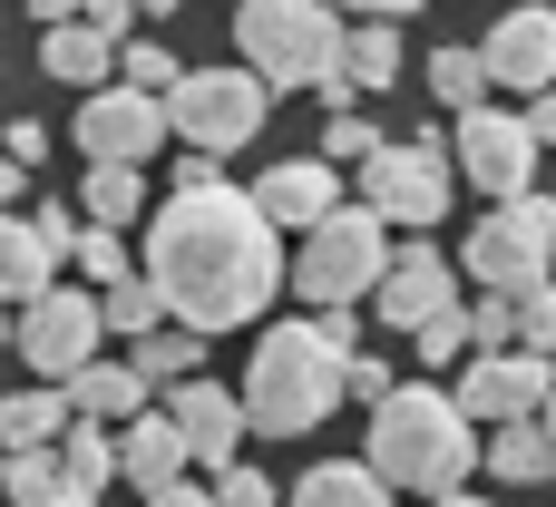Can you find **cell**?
Segmentation results:
<instances>
[{
	"label": "cell",
	"mask_w": 556,
	"mask_h": 507,
	"mask_svg": "<svg viewBox=\"0 0 556 507\" xmlns=\"http://www.w3.org/2000/svg\"><path fill=\"white\" fill-rule=\"evenodd\" d=\"M283 274H293L283 235H274V225L254 215V195H235L225 176H215V186H186V195L156 205L147 283H156L166 322H186V332L215 342V332L254 322V313L283 293Z\"/></svg>",
	"instance_id": "6da1fadb"
},
{
	"label": "cell",
	"mask_w": 556,
	"mask_h": 507,
	"mask_svg": "<svg viewBox=\"0 0 556 507\" xmlns=\"http://www.w3.org/2000/svg\"><path fill=\"white\" fill-rule=\"evenodd\" d=\"M352 352H362V322L352 313H303V322H274L254 342V371H244V430L264 440H303L323 430L352 391Z\"/></svg>",
	"instance_id": "7a4b0ae2"
},
{
	"label": "cell",
	"mask_w": 556,
	"mask_h": 507,
	"mask_svg": "<svg viewBox=\"0 0 556 507\" xmlns=\"http://www.w3.org/2000/svg\"><path fill=\"white\" fill-rule=\"evenodd\" d=\"M469 459H479V420H469L450 391L401 381V391L371 410V479H381V489H410V498H459Z\"/></svg>",
	"instance_id": "3957f363"
},
{
	"label": "cell",
	"mask_w": 556,
	"mask_h": 507,
	"mask_svg": "<svg viewBox=\"0 0 556 507\" xmlns=\"http://www.w3.org/2000/svg\"><path fill=\"white\" fill-rule=\"evenodd\" d=\"M235 39H244V59H254L264 88H323L342 68L352 20L332 0H244L235 10Z\"/></svg>",
	"instance_id": "277c9868"
},
{
	"label": "cell",
	"mask_w": 556,
	"mask_h": 507,
	"mask_svg": "<svg viewBox=\"0 0 556 507\" xmlns=\"http://www.w3.org/2000/svg\"><path fill=\"white\" fill-rule=\"evenodd\" d=\"M381 274H391V225H381L371 205L323 215V225L303 235V254H293V283H303L313 313H342V303L381 293Z\"/></svg>",
	"instance_id": "5b68a950"
},
{
	"label": "cell",
	"mask_w": 556,
	"mask_h": 507,
	"mask_svg": "<svg viewBox=\"0 0 556 507\" xmlns=\"http://www.w3.org/2000/svg\"><path fill=\"white\" fill-rule=\"evenodd\" d=\"M264 117H274V98H264L254 68H186L176 98H166V127H176L195 156H235V147H254Z\"/></svg>",
	"instance_id": "8992f818"
},
{
	"label": "cell",
	"mask_w": 556,
	"mask_h": 507,
	"mask_svg": "<svg viewBox=\"0 0 556 507\" xmlns=\"http://www.w3.org/2000/svg\"><path fill=\"white\" fill-rule=\"evenodd\" d=\"M469 283H489V293H538L556 283V205L547 195H518V205H498L479 235H469Z\"/></svg>",
	"instance_id": "52a82bcc"
},
{
	"label": "cell",
	"mask_w": 556,
	"mask_h": 507,
	"mask_svg": "<svg viewBox=\"0 0 556 507\" xmlns=\"http://www.w3.org/2000/svg\"><path fill=\"white\" fill-rule=\"evenodd\" d=\"M450 195H459L450 137H410V147H381V156L362 166V205H371L381 225H440Z\"/></svg>",
	"instance_id": "ba28073f"
},
{
	"label": "cell",
	"mask_w": 556,
	"mask_h": 507,
	"mask_svg": "<svg viewBox=\"0 0 556 507\" xmlns=\"http://www.w3.org/2000/svg\"><path fill=\"white\" fill-rule=\"evenodd\" d=\"M450 176H469V186L498 195V205L538 195V186H528V176H538V127L508 117V107H469V117L450 127Z\"/></svg>",
	"instance_id": "9c48e42d"
},
{
	"label": "cell",
	"mask_w": 556,
	"mask_h": 507,
	"mask_svg": "<svg viewBox=\"0 0 556 507\" xmlns=\"http://www.w3.org/2000/svg\"><path fill=\"white\" fill-rule=\"evenodd\" d=\"M20 362L39 371V381H78L88 362H98V342H108V322H98V293H68V283H49L29 313H20Z\"/></svg>",
	"instance_id": "30bf717a"
},
{
	"label": "cell",
	"mask_w": 556,
	"mask_h": 507,
	"mask_svg": "<svg viewBox=\"0 0 556 507\" xmlns=\"http://www.w3.org/2000/svg\"><path fill=\"white\" fill-rule=\"evenodd\" d=\"M156 137H166V98H137V88H98V98H78V147H88V166H137V156H156Z\"/></svg>",
	"instance_id": "8fae6325"
},
{
	"label": "cell",
	"mask_w": 556,
	"mask_h": 507,
	"mask_svg": "<svg viewBox=\"0 0 556 507\" xmlns=\"http://www.w3.org/2000/svg\"><path fill=\"white\" fill-rule=\"evenodd\" d=\"M371 303H381V332H430L440 313H459V274H450V254L410 244V254H391Z\"/></svg>",
	"instance_id": "7c38bea8"
},
{
	"label": "cell",
	"mask_w": 556,
	"mask_h": 507,
	"mask_svg": "<svg viewBox=\"0 0 556 507\" xmlns=\"http://www.w3.org/2000/svg\"><path fill=\"white\" fill-rule=\"evenodd\" d=\"M254 215H264L274 235H313L323 215H342V166H323V156H283L274 176H254Z\"/></svg>",
	"instance_id": "4fadbf2b"
},
{
	"label": "cell",
	"mask_w": 556,
	"mask_h": 507,
	"mask_svg": "<svg viewBox=\"0 0 556 507\" xmlns=\"http://www.w3.org/2000/svg\"><path fill=\"white\" fill-rule=\"evenodd\" d=\"M479 59H489V78H498V88L547 98V88H556V10H547V0L508 10V20L489 29V49H479Z\"/></svg>",
	"instance_id": "5bb4252c"
},
{
	"label": "cell",
	"mask_w": 556,
	"mask_h": 507,
	"mask_svg": "<svg viewBox=\"0 0 556 507\" xmlns=\"http://www.w3.org/2000/svg\"><path fill=\"white\" fill-rule=\"evenodd\" d=\"M556 401V381H547V362H528V352H489V362H469V391H459V410L469 420H538Z\"/></svg>",
	"instance_id": "9a60e30c"
},
{
	"label": "cell",
	"mask_w": 556,
	"mask_h": 507,
	"mask_svg": "<svg viewBox=\"0 0 556 507\" xmlns=\"http://www.w3.org/2000/svg\"><path fill=\"white\" fill-rule=\"evenodd\" d=\"M166 420H176L186 459H205V469H235V440H244V401H235V391H215V381H176Z\"/></svg>",
	"instance_id": "2e32d148"
},
{
	"label": "cell",
	"mask_w": 556,
	"mask_h": 507,
	"mask_svg": "<svg viewBox=\"0 0 556 507\" xmlns=\"http://www.w3.org/2000/svg\"><path fill=\"white\" fill-rule=\"evenodd\" d=\"M117 479H137L147 498L186 479V440H176V420H166V410H137V420L117 430Z\"/></svg>",
	"instance_id": "e0dca14e"
},
{
	"label": "cell",
	"mask_w": 556,
	"mask_h": 507,
	"mask_svg": "<svg viewBox=\"0 0 556 507\" xmlns=\"http://www.w3.org/2000/svg\"><path fill=\"white\" fill-rule=\"evenodd\" d=\"M39 68H49L59 88H88V98H98V88L117 78V39H98V29H49V39H39Z\"/></svg>",
	"instance_id": "ac0fdd59"
},
{
	"label": "cell",
	"mask_w": 556,
	"mask_h": 507,
	"mask_svg": "<svg viewBox=\"0 0 556 507\" xmlns=\"http://www.w3.org/2000/svg\"><path fill=\"white\" fill-rule=\"evenodd\" d=\"M49 283H59L49 244H39V235H29L20 215H0V303H10V313H29V303H39Z\"/></svg>",
	"instance_id": "d6986e66"
},
{
	"label": "cell",
	"mask_w": 556,
	"mask_h": 507,
	"mask_svg": "<svg viewBox=\"0 0 556 507\" xmlns=\"http://www.w3.org/2000/svg\"><path fill=\"white\" fill-rule=\"evenodd\" d=\"M108 479H117V440L98 420H68L59 430V498H98Z\"/></svg>",
	"instance_id": "ffe728a7"
},
{
	"label": "cell",
	"mask_w": 556,
	"mask_h": 507,
	"mask_svg": "<svg viewBox=\"0 0 556 507\" xmlns=\"http://www.w3.org/2000/svg\"><path fill=\"white\" fill-rule=\"evenodd\" d=\"M68 410H78V420H137V410H147V381H137L127 362H88V371L68 381Z\"/></svg>",
	"instance_id": "44dd1931"
},
{
	"label": "cell",
	"mask_w": 556,
	"mask_h": 507,
	"mask_svg": "<svg viewBox=\"0 0 556 507\" xmlns=\"http://www.w3.org/2000/svg\"><path fill=\"white\" fill-rule=\"evenodd\" d=\"M68 430V391H10L0 401V449H59Z\"/></svg>",
	"instance_id": "7402d4cb"
},
{
	"label": "cell",
	"mask_w": 556,
	"mask_h": 507,
	"mask_svg": "<svg viewBox=\"0 0 556 507\" xmlns=\"http://www.w3.org/2000/svg\"><path fill=\"white\" fill-rule=\"evenodd\" d=\"M293 507H391V489L371 479V459H323L313 479H293Z\"/></svg>",
	"instance_id": "603a6c76"
},
{
	"label": "cell",
	"mask_w": 556,
	"mask_h": 507,
	"mask_svg": "<svg viewBox=\"0 0 556 507\" xmlns=\"http://www.w3.org/2000/svg\"><path fill=\"white\" fill-rule=\"evenodd\" d=\"M479 459H489L508 489H538V479L556 469V440L538 430V420H508V430H489V449H479Z\"/></svg>",
	"instance_id": "cb8c5ba5"
},
{
	"label": "cell",
	"mask_w": 556,
	"mask_h": 507,
	"mask_svg": "<svg viewBox=\"0 0 556 507\" xmlns=\"http://www.w3.org/2000/svg\"><path fill=\"white\" fill-rule=\"evenodd\" d=\"M342 78H352V98H362V88H391V78H401V20H362V29L342 39Z\"/></svg>",
	"instance_id": "d4e9b609"
},
{
	"label": "cell",
	"mask_w": 556,
	"mask_h": 507,
	"mask_svg": "<svg viewBox=\"0 0 556 507\" xmlns=\"http://www.w3.org/2000/svg\"><path fill=\"white\" fill-rule=\"evenodd\" d=\"M195 362H205V332H186V322L166 332V322H156V332H137V362H127V371L176 391V381H195Z\"/></svg>",
	"instance_id": "484cf974"
},
{
	"label": "cell",
	"mask_w": 556,
	"mask_h": 507,
	"mask_svg": "<svg viewBox=\"0 0 556 507\" xmlns=\"http://www.w3.org/2000/svg\"><path fill=\"white\" fill-rule=\"evenodd\" d=\"M430 98H440L450 117H469V107L489 98V59H479V49H430Z\"/></svg>",
	"instance_id": "4316f807"
},
{
	"label": "cell",
	"mask_w": 556,
	"mask_h": 507,
	"mask_svg": "<svg viewBox=\"0 0 556 507\" xmlns=\"http://www.w3.org/2000/svg\"><path fill=\"white\" fill-rule=\"evenodd\" d=\"M78 205H88V225L117 235V225L147 205V186H137V166H88V176H78Z\"/></svg>",
	"instance_id": "83f0119b"
},
{
	"label": "cell",
	"mask_w": 556,
	"mask_h": 507,
	"mask_svg": "<svg viewBox=\"0 0 556 507\" xmlns=\"http://www.w3.org/2000/svg\"><path fill=\"white\" fill-rule=\"evenodd\" d=\"M0 498L10 507H49L59 498V449H0Z\"/></svg>",
	"instance_id": "f1b7e54d"
},
{
	"label": "cell",
	"mask_w": 556,
	"mask_h": 507,
	"mask_svg": "<svg viewBox=\"0 0 556 507\" xmlns=\"http://www.w3.org/2000/svg\"><path fill=\"white\" fill-rule=\"evenodd\" d=\"M176 49H156V39H127L117 49V88H137V98H176Z\"/></svg>",
	"instance_id": "f546056e"
},
{
	"label": "cell",
	"mask_w": 556,
	"mask_h": 507,
	"mask_svg": "<svg viewBox=\"0 0 556 507\" xmlns=\"http://www.w3.org/2000/svg\"><path fill=\"white\" fill-rule=\"evenodd\" d=\"M29 10H39L49 29H98V39H117V49H127V20H137L127 0H29Z\"/></svg>",
	"instance_id": "4dcf8cb0"
},
{
	"label": "cell",
	"mask_w": 556,
	"mask_h": 507,
	"mask_svg": "<svg viewBox=\"0 0 556 507\" xmlns=\"http://www.w3.org/2000/svg\"><path fill=\"white\" fill-rule=\"evenodd\" d=\"M98 322L137 342V332H156V322H166V303H156V283L137 274V283H117V293H98Z\"/></svg>",
	"instance_id": "1f68e13d"
},
{
	"label": "cell",
	"mask_w": 556,
	"mask_h": 507,
	"mask_svg": "<svg viewBox=\"0 0 556 507\" xmlns=\"http://www.w3.org/2000/svg\"><path fill=\"white\" fill-rule=\"evenodd\" d=\"M68 254H78V274H88L98 293H117V283H137V274H127V244H117L108 225H78V244H68Z\"/></svg>",
	"instance_id": "d6a6232c"
},
{
	"label": "cell",
	"mask_w": 556,
	"mask_h": 507,
	"mask_svg": "<svg viewBox=\"0 0 556 507\" xmlns=\"http://www.w3.org/2000/svg\"><path fill=\"white\" fill-rule=\"evenodd\" d=\"M508 313H518V352H528V362H547V352H556V283L518 293Z\"/></svg>",
	"instance_id": "836d02e7"
},
{
	"label": "cell",
	"mask_w": 556,
	"mask_h": 507,
	"mask_svg": "<svg viewBox=\"0 0 556 507\" xmlns=\"http://www.w3.org/2000/svg\"><path fill=\"white\" fill-rule=\"evenodd\" d=\"M489 352H518V313H508V293L469 303V362H489Z\"/></svg>",
	"instance_id": "e575fe53"
},
{
	"label": "cell",
	"mask_w": 556,
	"mask_h": 507,
	"mask_svg": "<svg viewBox=\"0 0 556 507\" xmlns=\"http://www.w3.org/2000/svg\"><path fill=\"white\" fill-rule=\"evenodd\" d=\"M381 156V137H371V117L352 107V117H332V137H323V166H371Z\"/></svg>",
	"instance_id": "d590c367"
},
{
	"label": "cell",
	"mask_w": 556,
	"mask_h": 507,
	"mask_svg": "<svg viewBox=\"0 0 556 507\" xmlns=\"http://www.w3.org/2000/svg\"><path fill=\"white\" fill-rule=\"evenodd\" d=\"M274 498H283V489H274L264 469H244V459H235V469H215V507H274Z\"/></svg>",
	"instance_id": "8d00e7d4"
},
{
	"label": "cell",
	"mask_w": 556,
	"mask_h": 507,
	"mask_svg": "<svg viewBox=\"0 0 556 507\" xmlns=\"http://www.w3.org/2000/svg\"><path fill=\"white\" fill-rule=\"evenodd\" d=\"M410 342H420V362L440 371V362H459V352H469V313H440V322H430V332H410Z\"/></svg>",
	"instance_id": "74e56055"
},
{
	"label": "cell",
	"mask_w": 556,
	"mask_h": 507,
	"mask_svg": "<svg viewBox=\"0 0 556 507\" xmlns=\"http://www.w3.org/2000/svg\"><path fill=\"white\" fill-rule=\"evenodd\" d=\"M29 235H39V244H49V264H59V254L78 244V215H68V205H39V215H29Z\"/></svg>",
	"instance_id": "f35d334b"
},
{
	"label": "cell",
	"mask_w": 556,
	"mask_h": 507,
	"mask_svg": "<svg viewBox=\"0 0 556 507\" xmlns=\"http://www.w3.org/2000/svg\"><path fill=\"white\" fill-rule=\"evenodd\" d=\"M342 391H352V401H371V410H381V401H391V391H401V381H391V371H381V362H371V352H352V381H342Z\"/></svg>",
	"instance_id": "ab89813d"
},
{
	"label": "cell",
	"mask_w": 556,
	"mask_h": 507,
	"mask_svg": "<svg viewBox=\"0 0 556 507\" xmlns=\"http://www.w3.org/2000/svg\"><path fill=\"white\" fill-rule=\"evenodd\" d=\"M39 147H49V127H39V117H20V127L0 137V156H10V166H39Z\"/></svg>",
	"instance_id": "60d3db41"
},
{
	"label": "cell",
	"mask_w": 556,
	"mask_h": 507,
	"mask_svg": "<svg viewBox=\"0 0 556 507\" xmlns=\"http://www.w3.org/2000/svg\"><path fill=\"white\" fill-rule=\"evenodd\" d=\"M147 507H215V489H186V479H176V489H156Z\"/></svg>",
	"instance_id": "b9f144b4"
},
{
	"label": "cell",
	"mask_w": 556,
	"mask_h": 507,
	"mask_svg": "<svg viewBox=\"0 0 556 507\" xmlns=\"http://www.w3.org/2000/svg\"><path fill=\"white\" fill-rule=\"evenodd\" d=\"M528 127H538V147H556V88L538 98V107H528Z\"/></svg>",
	"instance_id": "7bdbcfd3"
},
{
	"label": "cell",
	"mask_w": 556,
	"mask_h": 507,
	"mask_svg": "<svg viewBox=\"0 0 556 507\" xmlns=\"http://www.w3.org/2000/svg\"><path fill=\"white\" fill-rule=\"evenodd\" d=\"M20 186H29V166H10V156H0V215L20 205Z\"/></svg>",
	"instance_id": "ee69618b"
},
{
	"label": "cell",
	"mask_w": 556,
	"mask_h": 507,
	"mask_svg": "<svg viewBox=\"0 0 556 507\" xmlns=\"http://www.w3.org/2000/svg\"><path fill=\"white\" fill-rule=\"evenodd\" d=\"M332 10H371V20H401V10H420V0H332Z\"/></svg>",
	"instance_id": "f6af8a7d"
},
{
	"label": "cell",
	"mask_w": 556,
	"mask_h": 507,
	"mask_svg": "<svg viewBox=\"0 0 556 507\" xmlns=\"http://www.w3.org/2000/svg\"><path fill=\"white\" fill-rule=\"evenodd\" d=\"M127 10H147V20H166V10H176V0H127Z\"/></svg>",
	"instance_id": "bcb514c9"
},
{
	"label": "cell",
	"mask_w": 556,
	"mask_h": 507,
	"mask_svg": "<svg viewBox=\"0 0 556 507\" xmlns=\"http://www.w3.org/2000/svg\"><path fill=\"white\" fill-rule=\"evenodd\" d=\"M420 507H489V498H420Z\"/></svg>",
	"instance_id": "7dc6e473"
},
{
	"label": "cell",
	"mask_w": 556,
	"mask_h": 507,
	"mask_svg": "<svg viewBox=\"0 0 556 507\" xmlns=\"http://www.w3.org/2000/svg\"><path fill=\"white\" fill-rule=\"evenodd\" d=\"M49 507H98V498H49Z\"/></svg>",
	"instance_id": "c3c4849f"
},
{
	"label": "cell",
	"mask_w": 556,
	"mask_h": 507,
	"mask_svg": "<svg viewBox=\"0 0 556 507\" xmlns=\"http://www.w3.org/2000/svg\"><path fill=\"white\" fill-rule=\"evenodd\" d=\"M547 10H556V0H547Z\"/></svg>",
	"instance_id": "681fc988"
}]
</instances>
